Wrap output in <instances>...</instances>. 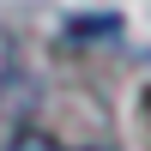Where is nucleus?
Here are the masks:
<instances>
[{
  "label": "nucleus",
  "instance_id": "obj_1",
  "mask_svg": "<svg viewBox=\"0 0 151 151\" xmlns=\"http://www.w3.org/2000/svg\"><path fill=\"white\" fill-rule=\"evenodd\" d=\"M12 73H18V48H12V36L0 30V91L12 85Z\"/></svg>",
  "mask_w": 151,
  "mask_h": 151
},
{
  "label": "nucleus",
  "instance_id": "obj_2",
  "mask_svg": "<svg viewBox=\"0 0 151 151\" xmlns=\"http://www.w3.org/2000/svg\"><path fill=\"white\" fill-rule=\"evenodd\" d=\"M6 151H60V145L48 139V133H18V139H12Z\"/></svg>",
  "mask_w": 151,
  "mask_h": 151
}]
</instances>
